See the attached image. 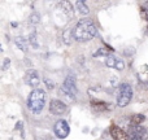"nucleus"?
<instances>
[{
    "label": "nucleus",
    "instance_id": "nucleus-8",
    "mask_svg": "<svg viewBox=\"0 0 148 140\" xmlns=\"http://www.w3.org/2000/svg\"><path fill=\"white\" fill-rule=\"evenodd\" d=\"M105 65H107L108 68H112V69L120 70V71L125 69V62H123V60L118 59V57H116V56H108L107 59H105Z\"/></svg>",
    "mask_w": 148,
    "mask_h": 140
},
{
    "label": "nucleus",
    "instance_id": "nucleus-12",
    "mask_svg": "<svg viewBox=\"0 0 148 140\" xmlns=\"http://www.w3.org/2000/svg\"><path fill=\"white\" fill-rule=\"evenodd\" d=\"M75 8H77V10H78V13H81L82 16H87L90 13L88 7H87V5L84 4L83 1H81V0H78V1H77Z\"/></svg>",
    "mask_w": 148,
    "mask_h": 140
},
{
    "label": "nucleus",
    "instance_id": "nucleus-3",
    "mask_svg": "<svg viewBox=\"0 0 148 140\" xmlns=\"http://www.w3.org/2000/svg\"><path fill=\"white\" fill-rule=\"evenodd\" d=\"M133 97V87L129 83H122L118 88V94H117V105L121 108L129 105V102L131 101Z\"/></svg>",
    "mask_w": 148,
    "mask_h": 140
},
{
    "label": "nucleus",
    "instance_id": "nucleus-1",
    "mask_svg": "<svg viewBox=\"0 0 148 140\" xmlns=\"http://www.w3.org/2000/svg\"><path fill=\"white\" fill-rule=\"evenodd\" d=\"M97 35V29L90 20H81L74 27V39L77 42H88Z\"/></svg>",
    "mask_w": 148,
    "mask_h": 140
},
{
    "label": "nucleus",
    "instance_id": "nucleus-20",
    "mask_svg": "<svg viewBox=\"0 0 148 140\" xmlns=\"http://www.w3.org/2000/svg\"><path fill=\"white\" fill-rule=\"evenodd\" d=\"M47 83V86H48V88H53V83H51V82H49V79H46V81H44Z\"/></svg>",
    "mask_w": 148,
    "mask_h": 140
},
{
    "label": "nucleus",
    "instance_id": "nucleus-21",
    "mask_svg": "<svg viewBox=\"0 0 148 140\" xmlns=\"http://www.w3.org/2000/svg\"><path fill=\"white\" fill-rule=\"evenodd\" d=\"M146 8L148 9V0H147V3H146Z\"/></svg>",
    "mask_w": 148,
    "mask_h": 140
},
{
    "label": "nucleus",
    "instance_id": "nucleus-14",
    "mask_svg": "<svg viewBox=\"0 0 148 140\" xmlns=\"http://www.w3.org/2000/svg\"><path fill=\"white\" fill-rule=\"evenodd\" d=\"M74 38V30H66L64 34H62V39H64L65 44H70L72 43V39Z\"/></svg>",
    "mask_w": 148,
    "mask_h": 140
},
{
    "label": "nucleus",
    "instance_id": "nucleus-9",
    "mask_svg": "<svg viewBox=\"0 0 148 140\" xmlns=\"http://www.w3.org/2000/svg\"><path fill=\"white\" fill-rule=\"evenodd\" d=\"M25 82H26V84L30 86V87H38L39 83H40V78H39L38 73H36L35 70L31 69V70H29L27 73H26Z\"/></svg>",
    "mask_w": 148,
    "mask_h": 140
},
{
    "label": "nucleus",
    "instance_id": "nucleus-11",
    "mask_svg": "<svg viewBox=\"0 0 148 140\" xmlns=\"http://www.w3.org/2000/svg\"><path fill=\"white\" fill-rule=\"evenodd\" d=\"M14 43H16V46L21 49V51L27 52L29 46H27V42H26L25 38H22V36H17V38L14 39Z\"/></svg>",
    "mask_w": 148,
    "mask_h": 140
},
{
    "label": "nucleus",
    "instance_id": "nucleus-15",
    "mask_svg": "<svg viewBox=\"0 0 148 140\" xmlns=\"http://www.w3.org/2000/svg\"><path fill=\"white\" fill-rule=\"evenodd\" d=\"M144 120H146V117L143 114H135L131 118V123L133 125H140L142 122H144Z\"/></svg>",
    "mask_w": 148,
    "mask_h": 140
},
{
    "label": "nucleus",
    "instance_id": "nucleus-18",
    "mask_svg": "<svg viewBox=\"0 0 148 140\" xmlns=\"http://www.w3.org/2000/svg\"><path fill=\"white\" fill-rule=\"evenodd\" d=\"M94 56H95V57H97V56H107V57H108V52L105 51V49L101 48L100 51H97L96 53H94Z\"/></svg>",
    "mask_w": 148,
    "mask_h": 140
},
{
    "label": "nucleus",
    "instance_id": "nucleus-17",
    "mask_svg": "<svg viewBox=\"0 0 148 140\" xmlns=\"http://www.w3.org/2000/svg\"><path fill=\"white\" fill-rule=\"evenodd\" d=\"M30 22L31 23H39L40 22V16H39V13H33V14L30 16Z\"/></svg>",
    "mask_w": 148,
    "mask_h": 140
},
{
    "label": "nucleus",
    "instance_id": "nucleus-4",
    "mask_svg": "<svg viewBox=\"0 0 148 140\" xmlns=\"http://www.w3.org/2000/svg\"><path fill=\"white\" fill-rule=\"evenodd\" d=\"M53 132L56 138L59 139H65L70 134V127L65 120H59L53 126Z\"/></svg>",
    "mask_w": 148,
    "mask_h": 140
},
{
    "label": "nucleus",
    "instance_id": "nucleus-22",
    "mask_svg": "<svg viewBox=\"0 0 148 140\" xmlns=\"http://www.w3.org/2000/svg\"><path fill=\"white\" fill-rule=\"evenodd\" d=\"M81 1H83V3H84V1H86V0H81Z\"/></svg>",
    "mask_w": 148,
    "mask_h": 140
},
{
    "label": "nucleus",
    "instance_id": "nucleus-16",
    "mask_svg": "<svg viewBox=\"0 0 148 140\" xmlns=\"http://www.w3.org/2000/svg\"><path fill=\"white\" fill-rule=\"evenodd\" d=\"M29 42H30L31 46L35 47V48H38V47H39L38 38H36V34L35 33H33V34H30V35H29Z\"/></svg>",
    "mask_w": 148,
    "mask_h": 140
},
{
    "label": "nucleus",
    "instance_id": "nucleus-5",
    "mask_svg": "<svg viewBox=\"0 0 148 140\" xmlns=\"http://www.w3.org/2000/svg\"><path fill=\"white\" fill-rule=\"evenodd\" d=\"M127 134H129V139L130 140H147L148 139L147 130L139 125L131 126Z\"/></svg>",
    "mask_w": 148,
    "mask_h": 140
},
{
    "label": "nucleus",
    "instance_id": "nucleus-10",
    "mask_svg": "<svg viewBox=\"0 0 148 140\" xmlns=\"http://www.w3.org/2000/svg\"><path fill=\"white\" fill-rule=\"evenodd\" d=\"M110 136L113 138V140H130L129 139V134L125 132L118 126H112L110 127Z\"/></svg>",
    "mask_w": 148,
    "mask_h": 140
},
{
    "label": "nucleus",
    "instance_id": "nucleus-19",
    "mask_svg": "<svg viewBox=\"0 0 148 140\" xmlns=\"http://www.w3.org/2000/svg\"><path fill=\"white\" fill-rule=\"evenodd\" d=\"M9 64H10V60H9V59H4V62H3L1 69H3V70H7L8 66H9Z\"/></svg>",
    "mask_w": 148,
    "mask_h": 140
},
{
    "label": "nucleus",
    "instance_id": "nucleus-7",
    "mask_svg": "<svg viewBox=\"0 0 148 140\" xmlns=\"http://www.w3.org/2000/svg\"><path fill=\"white\" fill-rule=\"evenodd\" d=\"M61 91L62 92H66V94L74 95L75 96L77 94V86H75V79H74L73 75H68L64 81V84L61 87Z\"/></svg>",
    "mask_w": 148,
    "mask_h": 140
},
{
    "label": "nucleus",
    "instance_id": "nucleus-2",
    "mask_svg": "<svg viewBox=\"0 0 148 140\" xmlns=\"http://www.w3.org/2000/svg\"><path fill=\"white\" fill-rule=\"evenodd\" d=\"M46 105V92L40 88H35L30 92L27 99V108L31 113L39 114Z\"/></svg>",
    "mask_w": 148,
    "mask_h": 140
},
{
    "label": "nucleus",
    "instance_id": "nucleus-13",
    "mask_svg": "<svg viewBox=\"0 0 148 140\" xmlns=\"http://www.w3.org/2000/svg\"><path fill=\"white\" fill-rule=\"evenodd\" d=\"M59 8L61 10H64L65 13H68V14H72L73 13V5L70 4L68 0H62V1L59 4Z\"/></svg>",
    "mask_w": 148,
    "mask_h": 140
},
{
    "label": "nucleus",
    "instance_id": "nucleus-6",
    "mask_svg": "<svg viewBox=\"0 0 148 140\" xmlns=\"http://www.w3.org/2000/svg\"><path fill=\"white\" fill-rule=\"evenodd\" d=\"M66 110H68L66 104L64 101H61V100L55 99L49 102V112L53 115H62L66 113Z\"/></svg>",
    "mask_w": 148,
    "mask_h": 140
}]
</instances>
